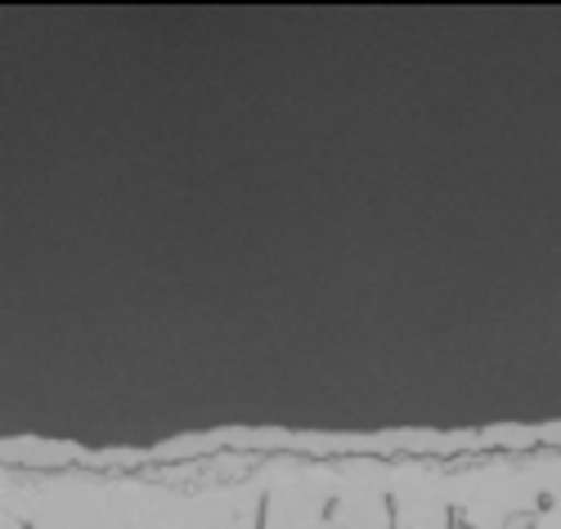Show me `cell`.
<instances>
[{
    "mask_svg": "<svg viewBox=\"0 0 561 529\" xmlns=\"http://www.w3.org/2000/svg\"><path fill=\"white\" fill-rule=\"evenodd\" d=\"M261 485V529H396L391 467L382 462H284Z\"/></svg>",
    "mask_w": 561,
    "mask_h": 529,
    "instance_id": "1",
    "label": "cell"
},
{
    "mask_svg": "<svg viewBox=\"0 0 561 529\" xmlns=\"http://www.w3.org/2000/svg\"><path fill=\"white\" fill-rule=\"evenodd\" d=\"M5 516L27 529H145L139 525V480L90 471L5 475Z\"/></svg>",
    "mask_w": 561,
    "mask_h": 529,
    "instance_id": "2",
    "label": "cell"
},
{
    "mask_svg": "<svg viewBox=\"0 0 561 529\" xmlns=\"http://www.w3.org/2000/svg\"><path fill=\"white\" fill-rule=\"evenodd\" d=\"M265 516V485H207V490H167L139 485V525L145 529H256Z\"/></svg>",
    "mask_w": 561,
    "mask_h": 529,
    "instance_id": "3",
    "label": "cell"
},
{
    "mask_svg": "<svg viewBox=\"0 0 561 529\" xmlns=\"http://www.w3.org/2000/svg\"><path fill=\"white\" fill-rule=\"evenodd\" d=\"M449 507L472 529H507V520L543 507L530 462H485L472 471H445Z\"/></svg>",
    "mask_w": 561,
    "mask_h": 529,
    "instance_id": "4",
    "label": "cell"
},
{
    "mask_svg": "<svg viewBox=\"0 0 561 529\" xmlns=\"http://www.w3.org/2000/svg\"><path fill=\"white\" fill-rule=\"evenodd\" d=\"M391 520L396 529H454L445 471L391 467Z\"/></svg>",
    "mask_w": 561,
    "mask_h": 529,
    "instance_id": "5",
    "label": "cell"
},
{
    "mask_svg": "<svg viewBox=\"0 0 561 529\" xmlns=\"http://www.w3.org/2000/svg\"><path fill=\"white\" fill-rule=\"evenodd\" d=\"M530 467H535V480L543 490V503L561 507V453L557 458H530Z\"/></svg>",
    "mask_w": 561,
    "mask_h": 529,
    "instance_id": "6",
    "label": "cell"
},
{
    "mask_svg": "<svg viewBox=\"0 0 561 529\" xmlns=\"http://www.w3.org/2000/svg\"><path fill=\"white\" fill-rule=\"evenodd\" d=\"M530 529H561V507H543V511L530 520Z\"/></svg>",
    "mask_w": 561,
    "mask_h": 529,
    "instance_id": "7",
    "label": "cell"
},
{
    "mask_svg": "<svg viewBox=\"0 0 561 529\" xmlns=\"http://www.w3.org/2000/svg\"><path fill=\"white\" fill-rule=\"evenodd\" d=\"M462 529H472V525H462Z\"/></svg>",
    "mask_w": 561,
    "mask_h": 529,
    "instance_id": "8",
    "label": "cell"
}]
</instances>
